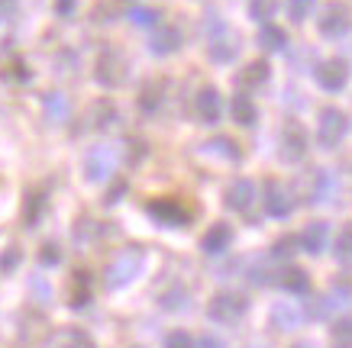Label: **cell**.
Instances as JSON below:
<instances>
[{
  "label": "cell",
  "instance_id": "obj_1",
  "mask_svg": "<svg viewBox=\"0 0 352 348\" xmlns=\"http://www.w3.org/2000/svg\"><path fill=\"white\" fill-rule=\"evenodd\" d=\"M352 26V10L342 3V0H333L327 3L320 13V32L323 36H346Z\"/></svg>",
  "mask_w": 352,
  "mask_h": 348
},
{
  "label": "cell",
  "instance_id": "obj_2",
  "mask_svg": "<svg viewBox=\"0 0 352 348\" xmlns=\"http://www.w3.org/2000/svg\"><path fill=\"white\" fill-rule=\"evenodd\" d=\"M346 129H349V119H346V113H342V110L327 106V110L320 113V142L327 148L340 146V139L346 136Z\"/></svg>",
  "mask_w": 352,
  "mask_h": 348
},
{
  "label": "cell",
  "instance_id": "obj_3",
  "mask_svg": "<svg viewBox=\"0 0 352 348\" xmlns=\"http://www.w3.org/2000/svg\"><path fill=\"white\" fill-rule=\"evenodd\" d=\"M139 268H142V255H139L136 248H129V252H120V258L110 264V271H107V284H110V287L126 284V281H133V277L139 275Z\"/></svg>",
  "mask_w": 352,
  "mask_h": 348
},
{
  "label": "cell",
  "instance_id": "obj_4",
  "mask_svg": "<svg viewBox=\"0 0 352 348\" xmlns=\"http://www.w3.org/2000/svg\"><path fill=\"white\" fill-rule=\"evenodd\" d=\"M265 210L272 213V216H288L291 210H294V200H291V194H288V187L281 184V181H275V178H268L265 181Z\"/></svg>",
  "mask_w": 352,
  "mask_h": 348
},
{
  "label": "cell",
  "instance_id": "obj_5",
  "mask_svg": "<svg viewBox=\"0 0 352 348\" xmlns=\"http://www.w3.org/2000/svg\"><path fill=\"white\" fill-rule=\"evenodd\" d=\"M245 313V300L239 294H217L214 300H210V316L217 319V323H233V319H239Z\"/></svg>",
  "mask_w": 352,
  "mask_h": 348
},
{
  "label": "cell",
  "instance_id": "obj_6",
  "mask_svg": "<svg viewBox=\"0 0 352 348\" xmlns=\"http://www.w3.org/2000/svg\"><path fill=\"white\" fill-rule=\"evenodd\" d=\"M307 152V132L298 123H288L281 132V159L285 161H300Z\"/></svg>",
  "mask_w": 352,
  "mask_h": 348
},
{
  "label": "cell",
  "instance_id": "obj_7",
  "mask_svg": "<svg viewBox=\"0 0 352 348\" xmlns=\"http://www.w3.org/2000/svg\"><path fill=\"white\" fill-rule=\"evenodd\" d=\"M317 81H320L327 91H342L346 81H349V65L342 62V58H330V62H323L320 71H317Z\"/></svg>",
  "mask_w": 352,
  "mask_h": 348
},
{
  "label": "cell",
  "instance_id": "obj_8",
  "mask_svg": "<svg viewBox=\"0 0 352 348\" xmlns=\"http://www.w3.org/2000/svg\"><path fill=\"white\" fill-rule=\"evenodd\" d=\"M197 116H201L204 123H217L220 116H223V97H220V91H214V87H204L201 94H197Z\"/></svg>",
  "mask_w": 352,
  "mask_h": 348
},
{
  "label": "cell",
  "instance_id": "obj_9",
  "mask_svg": "<svg viewBox=\"0 0 352 348\" xmlns=\"http://www.w3.org/2000/svg\"><path fill=\"white\" fill-rule=\"evenodd\" d=\"M252 197H256V184H252V181H245V178L233 181V184L226 187V203H230L233 210H239V213H245L249 207H252Z\"/></svg>",
  "mask_w": 352,
  "mask_h": 348
},
{
  "label": "cell",
  "instance_id": "obj_10",
  "mask_svg": "<svg viewBox=\"0 0 352 348\" xmlns=\"http://www.w3.org/2000/svg\"><path fill=\"white\" fill-rule=\"evenodd\" d=\"M298 239H300V245H304L310 255H320L323 248H327V239H330V226H327V222H320V220L310 222Z\"/></svg>",
  "mask_w": 352,
  "mask_h": 348
},
{
  "label": "cell",
  "instance_id": "obj_11",
  "mask_svg": "<svg viewBox=\"0 0 352 348\" xmlns=\"http://www.w3.org/2000/svg\"><path fill=\"white\" fill-rule=\"evenodd\" d=\"M182 45V30L178 26H162L155 36H152V52L155 55H168Z\"/></svg>",
  "mask_w": 352,
  "mask_h": 348
},
{
  "label": "cell",
  "instance_id": "obj_12",
  "mask_svg": "<svg viewBox=\"0 0 352 348\" xmlns=\"http://www.w3.org/2000/svg\"><path fill=\"white\" fill-rule=\"evenodd\" d=\"M230 239H233V232H230V226H223V222H217V226H210L207 229V235H204V252L210 255H220L230 245Z\"/></svg>",
  "mask_w": 352,
  "mask_h": 348
},
{
  "label": "cell",
  "instance_id": "obj_13",
  "mask_svg": "<svg viewBox=\"0 0 352 348\" xmlns=\"http://www.w3.org/2000/svg\"><path fill=\"white\" fill-rule=\"evenodd\" d=\"M123 68H126V62H123L117 52H107L100 58V81H104V84H120L123 74H126Z\"/></svg>",
  "mask_w": 352,
  "mask_h": 348
},
{
  "label": "cell",
  "instance_id": "obj_14",
  "mask_svg": "<svg viewBox=\"0 0 352 348\" xmlns=\"http://www.w3.org/2000/svg\"><path fill=\"white\" fill-rule=\"evenodd\" d=\"M113 171V152H107V148H94V155L87 159V174L94 181H104Z\"/></svg>",
  "mask_w": 352,
  "mask_h": 348
},
{
  "label": "cell",
  "instance_id": "obj_15",
  "mask_svg": "<svg viewBox=\"0 0 352 348\" xmlns=\"http://www.w3.org/2000/svg\"><path fill=\"white\" fill-rule=\"evenodd\" d=\"M152 216H159L162 222H175V226H178V222H188V216H191V213L184 210V207H178V203H171V200H159V203H152Z\"/></svg>",
  "mask_w": 352,
  "mask_h": 348
},
{
  "label": "cell",
  "instance_id": "obj_16",
  "mask_svg": "<svg viewBox=\"0 0 352 348\" xmlns=\"http://www.w3.org/2000/svg\"><path fill=\"white\" fill-rule=\"evenodd\" d=\"M233 119L239 126H252V123H256V104H252L245 94L233 97Z\"/></svg>",
  "mask_w": 352,
  "mask_h": 348
},
{
  "label": "cell",
  "instance_id": "obj_17",
  "mask_svg": "<svg viewBox=\"0 0 352 348\" xmlns=\"http://www.w3.org/2000/svg\"><path fill=\"white\" fill-rule=\"evenodd\" d=\"M333 190V181L327 171H314V187H310V203H323L330 197Z\"/></svg>",
  "mask_w": 352,
  "mask_h": 348
},
{
  "label": "cell",
  "instance_id": "obj_18",
  "mask_svg": "<svg viewBox=\"0 0 352 348\" xmlns=\"http://www.w3.org/2000/svg\"><path fill=\"white\" fill-rule=\"evenodd\" d=\"M258 43L265 45V49H285L288 36H285V30H278V26L265 23V26H262V32H258Z\"/></svg>",
  "mask_w": 352,
  "mask_h": 348
},
{
  "label": "cell",
  "instance_id": "obj_19",
  "mask_svg": "<svg viewBox=\"0 0 352 348\" xmlns=\"http://www.w3.org/2000/svg\"><path fill=\"white\" fill-rule=\"evenodd\" d=\"M281 284L288 287V290H294V294H304V290L310 287L307 271H300V268H288V271L281 275Z\"/></svg>",
  "mask_w": 352,
  "mask_h": 348
},
{
  "label": "cell",
  "instance_id": "obj_20",
  "mask_svg": "<svg viewBox=\"0 0 352 348\" xmlns=\"http://www.w3.org/2000/svg\"><path fill=\"white\" fill-rule=\"evenodd\" d=\"M162 94H165V81H152L149 87H142L139 106H142V110H155V106L162 104Z\"/></svg>",
  "mask_w": 352,
  "mask_h": 348
},
{
  "label": "cell",
  "instance_id": "obj_21",
  "mask_svg": "<svg viewBox=\"0 0 352 348\" xmlns=\"http://www.w3.org/2000/svg\"><path fill=\"white\" fill-rule=\"evenodd\" d=\"M272 319H275L281 329H294V326H298V319H300V310H294V306H288V303H281V306H275Z\"/></svg>",
  "mask_w": 352,
  "mask_h": 348
},
{
  "label": "cell",
  "instance_id": "obj_22",
  "mask_svg": "<svg viewBox=\"0 0 352 348\" xmlns=\"http://www.w3.org/2000/svg\"><path fill=\"white\" fill-rule=\"evenodd\" d=\"M333 345L336 348H352V316L340 319L333 326Z\"/></svg>",
  "mask_w": 352,
  "mask_h": 348
},
{
  "label": "cell",
  "instance_id": "obj_23",
  "mask_svg": "<svg viewBox=\"0 0 352 348\" xmlns=\"http://www.w3.org/2000/svg\"><path fill=\"white\" fill-rule=\"evenodd\" d=\"M265 78H268V65H265V62H252L243 74H239V81H243V84H249V87L262 84Z\"/></svg>",
  "mask_w": 352,
  "mask_h": 348
},
{
  "label": "cell",
  "instance_id": "obj_24",
  "mask_svg": "<svg viewBox=\"0 0 352 348\" xmlns=\"http://www.w3.org/2000/svg\"><path fill=\"white\" fill-rule=\"evenodd\" d=\"M275 7H278V0H252L249 3V10H252V16L262 23H268L272 16H275Z\"/></svg>",
  "mask_w": 352,
  "mask_h": 348
},
{
  "label": "cell",
  "instance_id": "obj_25",
  "mask_svg": "<svg viewBox=\"0 0 352 348\" xmlns=\"http://www.w3.org/2000/svg\"><path fill=\"white\" fill-rule=\"evenodd\" d=\"M336 255H340L342 262H349L352 258V222L340 232V239H336Z\"/></svg>",
  "mask_w": 352,
  "mask_h": 348
},
{
  "label": "cell",
  "instance_id": "obj_26",
  "mask_svg": "<svg viewBox=\"0 0 352 348\" xmlns=\"http://www.w3.org/2000/svg\"><path fill=\"white\" fill-rule=\"evenodd\" d=\"M294 245H300L298 235H285V239H278V242H275V248H272V252H275V258H288V255H294V252H291Z\"/></svg>",
  "mask_w": 352,
  "mask_h": 348
},
{
  "label": "cell",
  "instance_id": "obj_27",
  "mask_svg": "<svg viewBox=\"0 0 352 348\" xmlns=\"http://www.w3.org/2000/svg\"><path fill=\"white\" fill-rule=\"evenodd\" d=\"M310 7H314V0H291V7H288V10H291V20L300 23L310 13Z\"/></svg>",
  "mask_w": 352,
  "mask_h": 348
},
{
  "label": "cell",
  "instance_id": "obj_28",
  "mask_svg": "<svg viewBox=\"0 0 352 348\" xmlns=\"http://www.w3.org/2000/svg\"><path fill=\"white\" fill-rule=\"evenodd\" d=\"M207 148H217L220 155H226V159H239V152H236V146L230 142V139H214Z\"/></svg>",
  "mask_w": 352,
  "mask_h": 348
},
{
  "label": "cell",
  "instance_id": "obj_29",
  "mask_svg": "<svg viewBox=\"0 0 352 348\" xmlns=\"http://www.w3.org/2000/svg\"><path fill=\"white\" fill-rule=\"evenodd\" d=\"M165 348H194V338L188 336V332H171Z\"/></svg>",
  "mask_w": 352,
  "mask_h": 348
},
{
  "label": "cell",
  "instance_id": "obj_30",
  "mask_svg": "<svg viewBox=\"0 0 352 348\" xmlns=\"http://www.w3.org/2000/svg\"><path fill=\"white\" fill-rule=\"evenodd\" d=\"M155 16H159L155 10H136V13H133V20H136L139 26H152V23H155Z\"/></svg>",
  "mask_w": 352,
  "mask_h": 348
},
{
  "label": "cell",
  "instance_id": "obj_31",
  "mask_svg": "<svg viewBox=\"0 0 352 348\" xmlns=\"http://www.w3.org/2000/svg\"><path fill=\"white\" fill-rule=\"evenodd\" d=\"M194 348H223V342H220V338H214V336H204L201 342H194Z\"/></svg>",
  "mask_w": 352,
  "mask_h": 348
},
{
  "label": "cell",
  "instance_id": "obj_32",
  "mask_svg": "<svg viewBox=\"0 0 352 348\" xmlns=\"http://www.w3.org/2000/svg\"><path fill=\"white\" fill-rule=\"evenodd\" d=\"M294 348H310V345H294Z\"/></svg>",
  "mask_w": 352,
  "mask_h": 348
}]
</instances>
